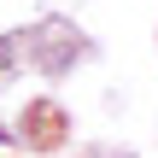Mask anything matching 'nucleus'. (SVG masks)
I'll list each match as a JSON object with an SVG mask.
<instances>
[{
    "label": "nucleus",
    "instance_id": "obj_1",
    "mask_svg": "<svg viewBox=\"0 0 158 158\" xmlns=\"http://www.w3.org/2000/svg\"><path fill=\"white\" fill-rule=\"evenodd\" d=\"M12 59H18V35H6V41H0V64H12Z\"/></svg>",
    "mask_w": 158,
    "mask_h": 158
}]
</instances>
